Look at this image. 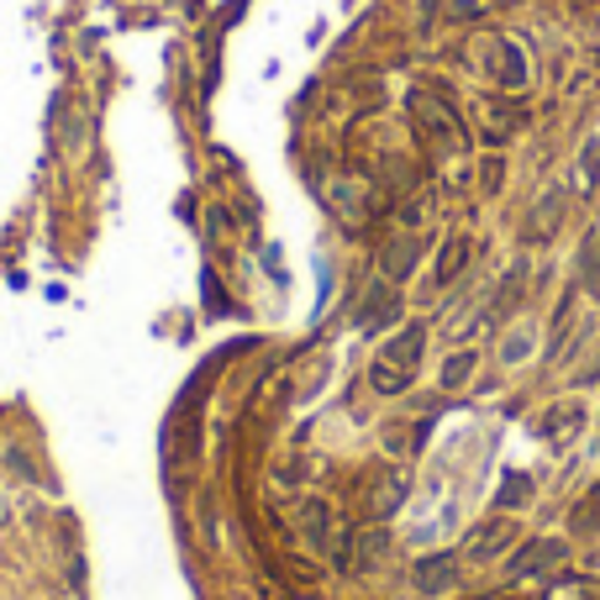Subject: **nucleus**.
Returning a JSON list of instances; mask_svg holds the SVG:
<instances>
[{
	"instance_id": "obj_14",
	"label": "nucleus",
	"mask_w": 600,
	"mask_h": 600,
	"mask_svg": "<svg viewBox=\"0 0 600 600\" xmlns=\"http://www.w3.org/2000/svg\"><path fill=\"white\" fill-rule=\"evenodd\" d=\"M596 174H600V138H590L585 153H579V185H585V190H596Z\"/></svg>"
},
{
	"instance_id": "obj_7",
	"label": "nucleus",
	"mask_w": 600,
	"mask_h": 600,
	"mask_svg": "<svg viewBox=\"0 0 600 600\" xmlns=\"http://www.w3.org/2000/svg\"><path fill=\"white\" fill-rule=\"evenodd\" d=\"M558 217H564V190H548L543 206H537L527 221V242H548L553 232H558Z\"/></svg>"
},
{
	"instance_id": "obj_4",
	"label": "nucleus",
	"mask_w": 600,
	"mask_h": 600,
	"mask_svg": "<svg viewBox=\"0 0 600 600\" xmlns=\"http://www.w3.org/2000/svg\"><path fill=\"white\" fill-rule=\"evenodd\" d=\"M411 111H416V121H422V132L427 138H437L443 148H463V127H458V117L443 106V100H433V96H416L411 100Z\"/></svg>"
},
{
	"instance_id": "obj_12",
	"label": "nucleus",
	"mask_w": 600,
	"mask_h": 600,
	"mask_svg": "<svg viewBox=\"0 0 600 600\" xmlns=\"http://www.w3.org/2000/svg\"><path fill=\"white\" fill-rule=\"evenodd\" d=\"M501 511H516V505H532V480L527 474H505L501 480V495H495Z\"/></svg>"
},
{
	"instance_id": "obj_15",
	"label": "nucleus",
	"mask_w": 600,
	"mask_h": 600,
	"mask_svg": "<svg viewBox=\"0 0 600 600\" xmlns=\"http://www.w3.org/2000/svg\"><path fill=\"white\" fill-rule=\"evenodd\" d=\"M596 58H600V53H596Z\"/></svg>"
},
{
	"instance_id": "obj_11",
	"label": "nucleus",
	"mask_w": 600,
	"mask_h": 600,
	"mask_svg": "<svg viewBox=\"0 0 600 600\" xmlns=\"http://www.w3.org/2000/svg\"><path fill=\"white\" fill-rule=\"evenodd\" d=\"M469 253H474V242L469 238H448L443 259H437V285H454L458 274H463V264H469Z\"/></svg>"
},
{
	"instance_id": "obj_10",
	"label": "nucleus",
	"mask_w": 600,
	"mask_h": 600,
	"mask_svg": "<svg viewBox=\"0 0 600 600\" xmlns=\"http://www.w3.org/2000/svg\"><path fill=\"white\" fill-rule=\"evenodd\" d=\"M380 259H384V274H390V280H406L411 269H416V259H422V238H401V242H390V248H384Z\"/></svg>"
},
{
	"instance_id": "obj_2",
	"label": "nucleus",
	"mask_w": 600,
	"mask_h": 600,
	"mask_svg": "<svg viewBox=\"0 0 600 600\" xmlns=\"http://www.w3.org/2000/svg\"><path fill=\"white\" fill-rule=\"evenodd\" d=\"M480 48H484V64H490V74H495L501 90H522V85H527V58H522L516 43H505V37H484Z\"/></svg>"
},
{
	"instance_id": "obj_13",
	"label": "nucleus",
	"mask_w": 600,
	"mask_h": 600,
	"mask_svg": "<svg viewBox=\"0 0 600 600\" xmlns=\"http://www.w3.org/2000/svg\"><path fill=\"white\" fill-rule=\"evenodd\" d=\"M474 363H480V353L474 348H463V353H454V359L443 363V390H458V384L474 374Z\"/></svg>"
},
{
	"instance_id": "obj_3",
	"label": "nucleus",
	"mask_w": 600,
	"mask_h": 600,
	"mask_svg": "<svg viewBox=\"0 0 600 600\" xmlns=\"http://www.w3.org/2000/svg\"><path fill=\"white\" fill-rule=\"evenodd\" d=\"M511 543H516V522H511V516H490V522H480V527L469 532V543H463V558H474V564H490V558H501Z\"/></svg>"
},
{
	"instance_id": "obj_9",
	"label": "nucleus",
	"mask_w": 600,
	"mask_h": 600,
	"mask_svg": "<svg viewBox=\"0 0 600 600\" xmlns=\"http://www.w3.org/2000/svg\"><path fill=\"white\" fill-rule=\"evenodd\" d=\"M569 532H575V537H596L600 532V480L575 501V511H569Z\"/></svg>"
},
{
	"instance_id": "obj_1",
	"label": "nucleus",
	"mask_w": 600,
	"mask_h": 600,
	"mask_svg": "<svg viewBox=\"0 0 600 600\" xmlns=\"http://www.w3.org/2000/svg\"><path fill=\"white\" fill-rule=\"evenodd\" d=\"M422 348H427V327H422V321L401 327V332L374 353V363H369V384H374L380 395H401V390L416 380V369H422Z\"/></svg>"
},
{
	"instance_id": "obj_6",
	"label": "nucleus",
	"mask_w": 600,
	"mask_h": 600,
	"mask_svg": "<svg viewBox=\"0 0 600 600\" xmlns=\"http://www.w3.org/2000/svg\"><path fill=\"white\" fill-rule=\"evenodd\" d=\"M454 585H458L454 553H433V558L416 564V590H422V596H443V590H454Z\"/></svg>"
},
{
	"instance_id": "obj_5",
	"label": "nucleus",
	"mask_w": 600,
	"mask_h": 600,
	"mask_svg": "<svg viewBox=\"0 0 600 600\" xmlns=\"http://www.w3.org/2000/svg\"><path fill=\"white\" fill-rule=\"evenodd\" d=\"M558 564H564V543H558V537H537V543H527V548L505 564V575H511V579H532V575L558 569Z\"/></svg>"
},
{
	"instance_id": "obj_8",
	"label": "nucleus",
	"mask_w": 600,
	"mask_h": 600,
	"mask_svg": "<svg viewBox=\"0 0 600 600\" xmlns=\"http://www.w3.org/2000/svg\"><path fill=\"white\" fill-rule=\"evenodd\" d=\"M522 295H527V269L516 264V269H511V274L501 280V290L490 295V316H495V321H501V316H511L516 306H522Z\"/></svg>"
}]
</instances>
